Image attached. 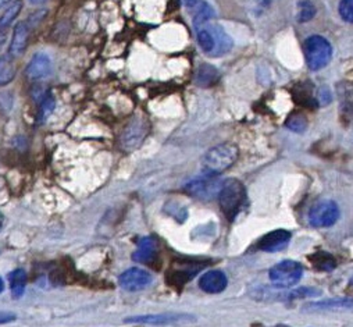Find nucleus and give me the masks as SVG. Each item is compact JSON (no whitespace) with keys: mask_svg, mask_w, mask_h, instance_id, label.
<instances>
[{"mask_svg":"<svg viewBox=\"0 0 353 327\" xmlns=\"http://www.w3.org/2000/svg\"><path fill=\"white\" fill-rule=\"evenodd\" d=\"M214 16L213 9L202 2L194 19V28L202 50L210 57H221L232 49L234 42L220 24L212 23Z\"/></svg>","mask_w":353,"mask_h":327,"instance_id":"obj_1","label":"nucleus"},{"mask_svg":"<svg viewBox=\"0 0 353 327\" xmlns=\"http://www.w3.org/2000/svg\"><path fill=\"white\" fill-rule=\"evenodd\" d=\"M238 148L234 143H220L206 152L202 160L203 173L208 176H219L228 170L238 159Z\"/></svg>","mask_w":353,"mask_h":327,"instance_id":"obj_2","label":"nucleus"},{"mask_svg":"<svg viewBox=\"0 0 353 327\" xmlns=\"http://www.w3.org/2000/svg\"><path fill=\"white\" fill-rule=\"evenodd\" d=\"M217 197L223 215L230 221H234L246 201L245 186L236 179H228L223 181Z\"/></svg>","mask_w":353,"mask_h":327,"instance_id":"obj_3","label":"nucleus"},{"mask_svg":"<svg viewBox=\"0 0 353 327\" xmlns=\"http://www.w3.org/2000/svg\"><path fill=\"white\" fill-rule=\"evenodd\" d=\"M303 53L307 67L313 71H319L331 61L332 46L325 38L320 35H312L303 43Z\"/></svg>","mask_w":353,"mask_h":327,"instance_id":"obj_4","label":"nucleus"},{"mask_svg":"<svg viewBox=\"0 0 353 327\" xmlns=\"http://www.w3.org/2000/svg\"><path fill=\"white\" fill-rule=\"evenodd\" d=\"M303 276V268L295 261H283L269 270V279L276 288H291L296 286Z\"/></svg>","mask_w":353,"mask_h":327,"instance_id":"obj_5","label":"nucleus"},{"mask_svg":"<svg viewBox=\"0 0 353 327\" xmlns=\"http://www.w3.org/2000/svg\"><path fill=\"white\" fill-rule=\"evenodd\" d=\"M196 317L191 313L185 312H165V313H154V315H138L124 319L127 323H139V324H150V326H180L194 323Z\"/></svg>","mask_w":353,"mask_h":327,"instance_id":"obj_6","label":"nucleus"},{"mask_svg":"<svg viewBox=\"0 0 353 327\" xmlns=\"http://www.w3.org/2000/svg\"><path fill=\"white\" fill-rule=\"evenodd\" d=\"M339 208L336 202L331 199H323L316 202L309 213H307V220L312 227L316 228H325L334 226L338 219H339Z\"/></svg>","mask_w":353,"mask_h":327,"instance_id":"obj_7","label":"nucleus"},{"mask_svg":"<svg viewBox=\"0 0 353 327\" xmlns=\"http://www.w3.org/2000/svg\"><path fill=\"white\" fill-rule=\"evenodd\" d=\"M219 176H202L185 186V191L190 195L196 197L198 199H212L214 195L219 194L221 181L217 179Z\"/></svg>","mask_w":353,"mask_h":327,"instance_id":"obj_8","label":"nucleus"},{"mask_svg":"<svg viewBox=\"0 0 353 327\" xmlns=\"http://www.w3.org/2000/svg\"><path fill=\"white\" fill-rule=\"evenodd\" d=\"M153 283V276L141 268H131L121 273L119 284L127 291H141Z\"/></svg>","mask_w":353,"mask_h":327,"instance_id":"obj_9","label":"nucleus"},{"mask_svg":"<svg viewBox=\"0 0 353 327\" xmlns=\"http://www.w3.org/2000/svg\"><path fill=\"white\" fill-rule=\"evenodd\" d=\"M53 71V64L46 53H37L31 57L26 67V77L34 83L48 78Z\"/></svg>","mask_w":353,"mask_h":327,"instance_id":"obj_10","label":"nucleus"},{"mask_svg":"<svg viewBox=\"0 0 353 327\" xmlns=\"http://www.w3.org/2000/svg\"><path fill=\"white\" fill-rule=\"evenodd\" d=\"M292 238L291 231L288 230H274L266 235H263L259 241V250L264 252H279L288 247Z\"/></svg>","mask_w":353,"mask_h":327,"instance_id":"obj_11","label":"nucleus"},{"mask_svg":"<svg viewBox=\"0 0 353 327\" xmlns=\"http://www.w3.org/2000/svg\"><path fill=\"white\" fill-rule=\"evenodd\" d=\"M205 265L201 264H184L175 265L168 273H167V281L172 286L183 287L185 283H188L194 275H196Z\"/></svg>","mask_w":353,"mask_h":327,"instance_id":"obj_12","label":"nucleus"},{"mask_svg":"<svg viewBox=\"0 0 353 327\" xmlns=\"http://www.w3.org/2000/svg\"><path fill=\"white\" fill-rule=\"evenodd\" d=\"M228 286V277L221 270H209L199 279V287L208 294H220Z\"/></svg>","mask_w":353,"mask_h":327,"instance_id":"obj_13","label":"nucleus"},{"mask_svg":"<svg viewBox=\"0 0 353 327\" xmlns=\"http://www.w3.org/2000/svg\"><path fill=\"white\" fill-rule=\"evenodd\" d=\"M30 32H31V26L27 21H20L16 24L13 38L9 46V54L12 57H19L26 52L28 39H30Z\"/></svg>","mask_w":353,"mask_h":327,"instance_id":"obj_14","label":"nucleus"},{"mask_svg":"<svg viewBox=\"0 0 353 327\" xmlns=\"http://www.w3.org/2000/svg\"><path fill=\"white\" fill-rule=\"evenodd\" d=\"M159 257V248L157 242L152 237H145L138 242V248L132 254V259L137 264H148L152 265L157 261Z\"/></svg>","mask_w":353,"mask_h":327,"instance_id":"obj_15","label":"nucleus"},{"mask_svg":"<svg viewBox=\"0 0 353 327\" xmlns=\"http://www.w3.org/2000/svg\"><path fill=\"white\" fill-rule=\"evenodd\" d=\"M146 124L139 121V120H134L125 130H124V134H123V146L125 149H134L137 148L142 139L145 138L146 135Z\"/></svg>","mask_w":353,"mask_h":327,"instance_id":"obj_16","label":"nucleus"},{"mask_svg":"<svg viewBox=\"0 0 353 327\" xmlns=\"http://www.w3.org/2000/svg\"><path fill=\"white\" fill-rule=\"evenodd\" d=\"M16 78V66L10 54L0 56V87L10 84Z\"/></svg>","mask_w":353,"mask_h":327,"instance_id":"obj_17","label":"nucleus"},{"mask_svg":"<svg viewBox=\"0 0 353 327\" xmlns=\"http://www.w3.org/2000/svg\"><path fill=\"white\" fill-rule=\"evenodd\" d=\"M23 10L21 0H14V2L0 16V34H6V30L14 23V20L20 16Z\"/></svg>","mask_w":353,"mask_h":327,"instance_id":"obj_18","label":"nucleus"},{"mask_svg":"<svg viewBox=\"0 0 353 327\" xmlns=\"http://www.w3.org/2000/svg\"><path fill=\"white\" fill-rule=\"evenodd\" d=\"M219 71L210 66V64H202L196 71V84L201 87H210L217 83L219 79Z\"/></svg>","mask_w":353,"mask_h":327,"instance_id":"obj_19","label":"nucleus"},{"mask_svg":"<svg viewBox=\"0 0 353 327\" xmlns=\"http://www.w3.org/2000/svg\"><path fill=\"white\" fill-rule=\"evenodd\" d=\"M9 281H10V288L12 294L14 298H21L23 294L26 293V286H27V273L24 269H16L9 275Z\"/></svg>","mask_w":353,"mask_h":327,"instance_id":"obj_20","label":"nucleus"},{"mask_svg":"<svg viewBox=\"0 0 353 327\" xmlns=\"http://www.w3.org/2000/svg\"><path fill=\"white\" fill-rule=\"evenodd\" d=\"M306 308H312L314 310H325V309H350L352 301L347 298H331L327 301H319L306 305Z\"/></svg>","mask_w":353,"mask_h":327,"instance_id":"obj_21","label":"nucleus"},{"mask_svg":"<svg viewBox=\"0 0 353 327\" xmlns=\"http://www.w3.org/2000/svg\"><path fill=\"white\" fill-rule=\"evenodd\" d=\"M313 264V266L323 272H331L336 268V261L334 257L328 252H317L309 258Z\"/></svg>","mask_w":353,"mask_h":327,"instance_id":"obj_22","label":"nucleus"},{"mask_svg":"<svg viewBox=\"0 0 353 327\" xmlns=\"http://www.w3.org/2000/svg\"><path fill=\"white\" fill-rule=\"evenodd\" d=\"M54 108H56V99L53 97L52 92H46L43 99L41 101V105H39V110H38V121L42 124L45 123L50 116L52 113L54 112Z\"/></svg>","mask_w":353,"mask_h":327,"instance_id":"obj_23","label":"nucleus"},{"mask_svg":"<svg viewBox=\"0 0 353 327\" xmlns=\"http://www.w3.org/2000/svg\"><path fill=\"white\" fill-rule=\"evenodd\" d=\"M321 295V291L314 288V287H299V288H295L292 290L291 293L285 294L284 298L285 299H303V298H313V297H320Z\"/></svg>","mask_w":353,"mask_h":327,"instance_id":"obj_24","label":"nucleus"},{"mask_svg":"<svg viewBox=\"0 0 353 327\" xmlns=\"http://www.w3.org/2000/svg\"><path fill=\"white\" fill-rule=\"evenodd\" d=\"M287 127L295 132H305L307 128V120L302 115H292L287 120Z\"/></svg>","mask_w":353,"mask_h":327,"instance_id":"obj_25","label":"nucleus"},{"mask_svg":"<svg viewBox=\"0 0 353 327\" xmlns=\"http://www.w3.org/2000/svg\"><path fill=\"white\" fill-rule=\"evenodd\" d=\"M299 6H301L299 16H298L299 23H307L316 16V8L312 2H309V0H306V2H301Z\"/></svg>","mask_w":353,"mask_h":327,"instance_id":"obj_26","label":"nucleus"},{"mask_svg":"<svg viewBox=\"0 0 353 327\" xmlns=\"http://www.w3.org/2000/svg\"><path fill=\"white\" fill-rule=\"evenodd\" d=\"M339 14L345 21H353V0H341Z\"/></svg>","mask_w":353,"mask_h":327,"instance_id":"obj_27","label":"nucleus"},{"mask_svg":"<svg viewBox=\"0 0 353 327\" xmlns=\"http://www.w3.org/2000/svg\"><path fill=\"white\" fill-rule=\"evenodd\" d=\"M316 101L319 102L320 106H325V105H330L331 101H332V94H331V90L328 87H321L319 90V94H317V98Z\"/></svg>","mask_w":353,"mask_h":327,"instance_id":"obj_28","label":"nucleus"},{"mask_svg":"<svg viewBox=\"0 0 353 327\" xmlns=\"http://www.w3.org/2000/svg\"><path fill=\"white\" fill-rule=\"evenodd\" d=\"M16 315L12 312H0V324H6V323H12L16 320Z\"/></svg>","mask_w":353,"mask_h":327,"instance_id":"obj_29","label":"nucleus"},{"mask_svg":"<svg viewBox=\"0 0 353 327\" xmlns=\"http://www.w3.org/2000/svg\"><path fill=\"white\" fill-rule=\"evenodd\" d=\"M181 2H183V5H184L185 8H188V9H195L196 5L199 3V0H181Z\"/></svg>","mask_w":353,"mask_h":327,"instance_id":"obj_30","label":"nucleus"},{"mask_svg":"<svg viewBox=\"0 0 353 327\" xmlns=\"http://www.w3.org/2000/svg\"><path fill=\"white\" fill-rule=\"evenodd\" d=\"M28 2H30L31 5H34V6H37V5H42V3H45L46 0H28Z\"/></svg>","mask_w":353,"mask_h":327,"instance_id":"obj_31","label":"nucleus"},{"mask_svg":"<svg viewBox=\"0 0 353 327\" xmlns=\"http://www.w3.org/2000/svg\"><path fill=\"white\" fill-rule=\"evenodd\" d=\"M12 2V0H0V9L5 8L6 5H9Z\"/></svg>","mask_w":353,"mask_h":327,"instance_id":"obj_32","label":"nucleus"},{"mask_svg":"<svg viewBox=\"0 0 353 327\" xmlns=\"http://www.w3.org/2000/svg\"><path fill=\"white\" fill-rule=\"evenodd\" d=\"M3 224H5V217H3V215H2V213H0V230H2Z\"/></svg>","mask_w":353,"mask_h":327,"instance_id":"obj_33","label":"nucleus"},{"mask_svg":"<svg viewBox=\"0 0 353 327\" xmlns=\"http://www.w3.org/2000/svg\"><path fill=\"white\" fill-rule=\"evenodd\" d=\"M3 290H5V281L3 279H0V293H3Z\"/></svg>","mask_w":353,"mask_h":327,"instance_id":"obj_34","label":"nucleus"},{"mask_svg":"<svg viewBox=\"0 0 353 327\" xmlns=\"http://www.w3.org/2000/svg\"><path fill=\"white\" fill-rule=\"evenodd\" d=\"M280 327H285V326H280Z\"/></svg>","mask_w":353,"mask_h":327,"instance_id":"obj_35","label":"nucleus"}]
</instances>
